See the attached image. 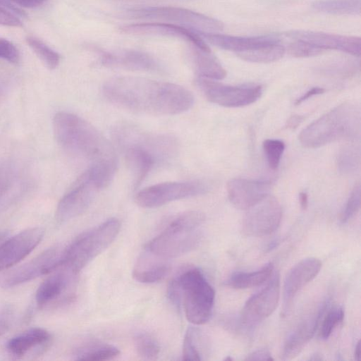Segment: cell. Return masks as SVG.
I'll use <instances>...</instances> for the list:
<instances>
[{
    "instance_id": "6da1fadb",
    "label": "cell",
    "mask_w": 361,
    "mask_h": 361,
    "mask_svg": "<svg viewBox=\"0 0 361 361\" xmlns=\"http://www.w3.org/2000/svg\"><path fill=\"white\" fill-rule=\"evenodd\" d=\"M102 93L117 106L149 115L179 114L188 111L194 104V96L186 88L140 77L109 78L103 85Z\"/></svg>"
},
{
    "instance_id": "7a4b0ae2",
    "label": "cell",
    "mask_w": 361,
    "mask_h": 361,
    "mask_svg": "<svg viewBox=\"0 0 361 361\" xmlns=\"http://www.w3.org/2000/svg\"><path fill=\"white\" fill-rule=\"evenodd\" d=\"M112 137L133 174L135 188L155 166L174 159L180 149L173 135L150 133L130 123L114 127Z\"/></svg>"
},
{
    "instance_id": "3957f363",
    "label": "cell",
    "mask_w": 361,
    "mask_h": 361,
    "mask_svg": "<svg viewBox=\"0 0 361 361\" xmlns=\"http://www.w3.org/2000/svg\"><path fill=\"white\" fill-rule=\"evenodd\" d=\"M54 133L68 154L89 162L90 166L118 168L115 148L94 126L73 114L61 111L53 120Z\"/></svg>"
},
{
    "instance_id": "277c9868",
    "label": "cell",
    "mask_w": 361,
    "mask_h": 361,
    "mask_svg": "<svg viewBox=\"0 0 361 361\" xmlns=\"http://www.w3.org/2000/svg\"><path fill=\"white\" fill-rule=\"evenodd\" d=\"M205 220L199 211H188L175 216L144 250L164 259L175 258L195 250L200 243V226Z\"/></svg>"
},
{
    "instance_id": "5b68a950",
    "label": "cell",
    "mask_w": 361,
    "mask_h": 361,
    "mask_svg": "<svg viewBox=\"0 0 361 361\" xmlns=\"http://www.w3.org/2000/svg\"><path fill=\"white\" fill-rule=\"evenodd\" d=\"M360 111L354 104L338 105L303 129L299 140L307 148H317L339 140L351 139L360 132Z\"/></svg>"
},
{
    "instance_id": "8992f818",
    "label": "cell",
    "mask_w": 361,
    "mask_h": 361,
    "mask_svg": "<svg viewBox=\"0 0 361 361\" xmlns=\"http://www.w3.org/2000/svg\"><path fill=\"white\" fill-rule=\"evenodd\" d=\"M120 228V221L111 218L80 235L63 250L61 264L78 275L112 243Z\"/></svg>"
},
{
    "instance_id": "52a82bcc",
    "label": "cell",
    "mask_w": 361,
    "mask_h": 361,
    "mask_svg": "<svg viewBox=\"0 0 361 361\" xmlns=\"http://www.w3.org/2000/svg\"><path fill=\"white\" fill-rule=\"evenodd\" d=\"M181 295V305L188 322L204 324L210 319L215 291L204 274L197 268L187 269L174 278Z\"/></svg>"
},
{
    "instance_id": "ba28073f",
    "label": "cell",
    "mask_w": 361,
    "mask_h": 361,
    "mask_svg": "<svg viewBox=\"0 0 361 361\" xmlns=\"http://www.w3.org/2000/svg\"><path fill=\"white\" fill-rule=\"evenodd\" d=\"M106 188L102 179L88 167L60 200L56 210V220L63 223L80 216L88 209L97 194Z\"/></svg>"
},
{
    "instance_id": "9c48e42d",
    "label": "cell",
    "mask_w": 361,
    "mask_h": 361,
    "mask_svg": "<svg viewBox=\"0 0 361 361\" xmlns=\"http://www.w3.org/2000/svg\"><path fill=\"white\" fill-rule=\"evenodd\" d=\"M123 16L133 19H150L176 23L204 32L221 31L224 24L219 20L202 13L174 6H147L124 11Z\"/></svg>"
},
{
    "instance_id": "30bf717a",
    "label": "cell",
    "mask_w": 361,
    "mask_h": 361,
    "mask_svg": "<svg viewBox=\"0 0 361 361\" xmlns=\"http://www.w3.org/2000/svg\"><path fill=\"white\" fill-rule=\"evenodd\" d=\"M209 190V185L201 180L165 182L140 190L135 201L141 207L156 208L171 202L204 195Z\"/></svg>"
},
{
    "instance_id": "8fae6325",
    "label": "cell",
    "mask_w": 361,
    "mask_h": 361,
    "mask_svg": "<svg viewBox=\"0 0 361 361\" xmlns=\"http://www.w3.org/2000/svg\"><path fill=\"white\" fill-rule=\"evenodd\" d=\"M198 87L211 102L225 107H241L255 102L262 94L261 85H226L198 77Z\"/></svg>"
},
{
    "instance_id": "7c38bea8",
    "label": "cell",
    "mask_w": 361,
    "mask_h": 361,
    "mask_svg": "<svg viewBox=\"0 0 361 361\" xmlns=\"http://www.w3.org/2000/svg\"><path fill=\"white\" fill-rule=\"evenodd\" d=\"M63 250L51 247L32 259L4 272L0 276V286L10 288L51 273L62 262Z\"/></svg>"
},
{
    "instance_id": "4fadbf2b",
    "label": "cell",
    "mask_w": 361,
    "mask_h": 361,
    "mask_svg": "<svg viewBox=\"0 0 361 361\" xmlns=\"http://www.w3.org/2000/svg\"><path fill=\"white\" fill-rule=\"evenodd\" d=\"M246 210L242 223V232L245 235H267L276 231L280 225L281 207L278 200L270 194Z\"/></svg>"
},
{
    "instance_id": "5bb4252c",
    "label": "cell",
    "mask_w": 361,
    "mask_h": 361,
    "mask_svg": "<svg viewBox=\"0 0 361 361\" xmlns=\"http://www.w3.org/2000/svg\"><path fill=\"white\" fill-rule=\"evenodd\" d=\"M280 298V278L276 274L265 288L251 296L241 312V322L253 326L271 315L277 307Z\"/></svg>"
},
{
    "instance_id": "9a60e30c",
    "label": "cell",
    "mask_w": 361,
    "mask_h": 361,
    "mask_svg": "<svg viewBox=\"0 0 361 361\" xmlns=\"http://www.w3.org/2000/svg\"><path fill=\"white\" fill-rule=\"evenodd\" d=\"M44 235L42 227L27 228L0 244V271L11 268L27 256Z\"/></svg>"
},
{
    "instance_id": "2e32d148",
    "label": "cell",
    "mask_w": 361,
    "mask_h": 361,
    "mask_svg": "<svg viewBox=\"0 0 361 361\" xmlns=\"http://www.w3.org/2000/svg\"><path fill=\"white\" fill-rule=\"evenodd\" d=\"M122 32L139 35H161L173 37L186 40L206 52L211 49L204 40L192 29H188L171 23H142L125 25L120 27Z\"/></svg>"
},
{
    "instance_id": "e0dca14e",
    "label": "cell",
    "mask_w": 361,
    "mask_h": 361,
    "mask_svg": "<svg viewBox=\"0 0 361 361\" xmlns=\"http://www.w3.org/2000/svg\"><path fill=\"white\" fill-rule=\"evenodd\" d=\"M322 262L317 258L304 259L295 264L287 273L283 290V315H286L298 293L319 274Z\"/></svg>"
},
{
    "instance_id": "ac0fdd59",
    "label": "cell",
    "mask_w": 361,
    "mask_h": 361,
    "mask_svg": "<svg viewBox=\"0 0 361 361\" xmlns=\"http://www.w3.org/2000/svg\"><path fill=\"white\" fill-rule=\"evenodd\" d=\"M286 35L305 41L323 50L336 49L355 56L361 52V39L355 36H344L309 30H290Z\"/></svg>"
},
{
    "instance_id": "d6986e66",
    "label": "cell",
    "mask_w": 361,
    "mask_h": 361,
    "mask_svg": "<svg viewBox=\"0 0 361 361\" xmlns=\"http://www.w3.org/2000/svg\"><path fill=\"white\" fill-rule=\"evenodd\" d=\"M230 202L240 209H247L270 194L271 183L268 180L232 178L226 185Z\"/></svg>"
},
{
    "instance_id": "ffe728a7",
    "label": "cell",
    "mask_w": 361,
    "mask_h": 361,
    "mask_svg": "<svg viewBox=\"0 0 361 361\" xmlns=\"http://www.w3.org/2000/svg\"><path fill=\"white\" fill-rule=\"evenodd\" d=\"M96 51L101 64L106 67L137 71H157L160 68L159 63L152 56L141 51Z\"/></svg>"
},
{
    "instance_id": "44dd1931",
    "label": "cell",
    "mask_w": 361,
    "mask_h": 361,
    "mask_svg": "<svg viewBox=\"0 0 361 361\" xmlns=\"http://www.w3.org/2000/svg\"><path fill=\"white\" fill-rule=\"evenodd\" d=\"M329 302L322 303L312 314L301 321L286 339L281 354L284 360L298 356L314 335L321 319L329 307Z\"/></svg>"
},
{
    "instance_id": "7402d4cb",
    "label": "cell",
    "mask_w": 361,
    "mask_h": 361,
    "mask_svg": "<svg viewBox=\"0 0 361 361\" xmlns=\"http://www.w3.org/2000/svg\"><path fill=\"white\" fill-rule=\"evenodd\" d=\"M39 286L35 295L37 305L45 307L58 300L77 274L61 264Z\"/></svg>"
},
{
    "instance_id": "603a6c76",
    "label": "cell",
    "mask_w": 361,
    "mask_h": 361,
    "mask_svg": "<svg viewBox=\"0 0 361 361\" xmlns=\"http://www.w3.org/2000/svg\"><path fill=\"white\" fill-rule=\"evenodd\" d=\"M195 31L209 44L225 50L234 51L235 54L264 44L279 42L277 38L271 36L243 37Z\"/></svg>"
},
{
    "instance_id": "cb8c5ba5",
    "label": "cell",
    "mask_w": 361,
    "mask_h": 361,
    "mask_svg": "<svg viewBox=\"0 0 361 361\" xmlns=\"http://www.w3.org/2000/svg\"><path fill=\"white\" fill-rule=\"evenodd\" d=\"M167 259L144 250L133 270L134 279L142 283H154L162 280L169 273Z\"/></svg>"
},
{
    "instance_id": "d4e9b609",
    "label": "cell",
    "mask_w": 361,
    "mask_h": 361,
    "mask_svg": "<svg viewBox=\"0 0 361 361\" xmlns=\"http://www.w3.org/2000/svg\"><path fill=\"white\" fill-rule=\"evenodd\" d=\"M51 338L47 330L32 328L10 339L6 348L13 356L21 357L33 350H44Z\"/></svg>"
},
{
    "instance_id": "484cf974",
    "label": "cell",
    "mask_w": 361,
    "mask_h": 361,
    "mask_svg": "<svg viewBox=\"0 0 361 361\" xmlns=\"http://www.w3.org/2000/svg\"><path fill=\"white\" fill-rule=\"evenodd\" d=\"M192 58L198 77L214 80H221L226 77V70L211 52L194 47Z\"/></svg>"
},
{
    "instance_id": "4316f807",
    "label": "cell",
    "mask_w": 361,
    "mask_h": 361,
    "mask_svg": "<svg viewBox=\"0 0 361 361\" xmlns=\"http://www.w3.org/2000/svg\"><path fill=\"white\" fill-rule=\"evenodd\" d=\"M274 265L271 262L261 269L250 271H238L232 274L225 281V285L235 289H246L263 284L271 276Z\"/></svg>"
},
{
    "instance_id": "83f0119b",
    "label": "cell",
    "mask_w": 361,
    "mask_h": 361,
    "mask_svg": "<svg viewBox=\"0 0 361 361\" xmlns=\"http://www.w3.org/2000/svg\"><path fill=\"white\" fill-rule=\"evenodd\" d=\"M119 354V350L112 345L88 342L78 347L73 356L78 360L102 361L112 360Z\"/></svg>"
},
{
    "instance_id": "f1b7e54d",
    "label": "cell",
    "mask_w": 361,
    "mask_h": 361,
    "mask_svg": "<svg viewBox=\"0 0 361 361\" xmlns=\"http://www.w3.org/2000/svg\"><path fill=\"white\" fill-rule=\"evenodd\" d=\"M285 51V47L279 42H271L236 53V55L247 61L271 63L281 59Z\"/></svg>"
},
{
    "instance_id": "f546056e",
    "label": "cell",
    "mask_w": 361,
    "mask_h": 361,
    "mask_svg": "<svg viewBox=\"0 0 361 361\" xmlns=\"http://www.w3.org/2000/svg\"><path fill=\"white\" fill-rule=\"evenodd\" d=\"M312 7L327 13L357 15L360 13L361 0H318L312 4Z\"/></svg>"
},
{
    "instance_id": "4dcf8cb0",
    "label": "cell",
    "mask_w": 361,
    "mask_h": 361,
    "mask_svg": "<svg viewBox=\"0 0 361 361\" xmlns=\"http://www.w3.org/2000/svg\"><path fill=\"white\" fill-rule=\"evenodd\" d=\"M203 341L200 329L195 326L188 328L183 342V360H202Z\"/></svg>"
},
{
    "instance_id": "1f68e13d",
    "label": "cell",
    "mask_w": 361,
    "mask_h": 361,
    "mask_svg": "<svg viewBox=\"0 0 361 361\" xmlns=\"http://www.w3.org/2000/svg\"><path fill=\"white\" fill-rule=\"evenodd\" d=\"M134 346L137 355L145 360H156L160 353L159 342L148 333L137 334L134 337Z\"/></svg>"
},
{
    "instance_id": "d6a6232c",
    "label": "cell",
    "mask_w": 361,
    "mask_h": 361,
    "mask_svg": "<svg viewBox=\"0 0 361 361\" xmlns=\"http://www.w3.org/2000/svg\"><path fill=\"white\" fill-rule=\"evenodd\" d=\"M26 42L39 59L50 70L56 68L60 62L59 54L42 40L28 36Z\"/></svg>"
},
{
    "instance_id": "836d02e7",
    "label": "cell",
    "mask_w": 361,
    "mask_h": 361,
    "mask_svg": "<svg viewBox=\"0 0 361 361\" xmlns=\"http://www.w3.org/2000/svg\"><path fill=\"white\" fill-rule=\"evenodd\" d=\"M344 318V310L342 307H334L325 311L322 319L319 331L322 339H327Z\"/></svg>"
},
{
    "instance_id": "e575fe53",
    "label": "cell",
    "mask_w": 361,
    "mask_h": 361,
    "mask_svg": "<svg viewBox=\"0 0 361 361\" xmlns=\"http://www.w3.org/2000/svg\"><path fill=\"white\" fill-rule=\"evenodd\" d=\"M262 146L269 168L276 170L285 149L284 142L280 140L267 139Z\"/></svg>"
},
{
    "instance_id": "d590c367",
    "label": "cell",
    "mask_w": 361,
    "mask_h": 361,
    "mask_svg": "<svg viewBox=\"0 0 361 361\" xmlns=\"http://www.w3.org/2000/svg\"><path fill=\"white\" fill-rule=\"evenodd\" d=\"M359 162L360 154L355 147H344L338 155L337 164L341 173H349L354 171L358 166Z\"/></svg>"
},
{
    "instance_id": "8d00e7d4",
    "label": "cell",
    "mask_w": 361,
    "mask_h": 361,
    "mask_svg": "<svg viewBox=\"0 0 361 361\" xmlns=\"http://www.w3.org/2000/svg\"><path fill=\"white\" fill-rule=\"evenodd\" d=\"M360 185L358 183L353 188L348 201L341 212L340 221L342 224L348 222L357 214L360 208Z\"/></svg>"
},
{
    "instance_id": "74e56055",
    "label": "cell",
    "mask_w": 361,
    "mask_h": 361,
    "mask_svg": "<svg viewBox=\"0 0 361 361\" xmlns=\"http://www.w3.org/2000/svg\"><path fill=\"white\" fill-rule=\"evenodd\" d=\"M323 49L305 41L295 39L288 47L289 54L294 57L305 58L321 54Z\"/></svg>"
},
{
    "instance_id": "f35d334b",
    "label": "cell",
    "mask_w": 361,
    "mask_h": 361,
    "mask_svg": "<svg viewBox=\"0 0 361 361\" xmlns=\"http://www.w3.org/2000/svg\"><path fill=\"white\" fill-rule=\"evenodd\" d=\"M13 179V171L8 163L0 164V202L9 190Z\"/></svg>"
},
{
    "instance_id": "ab89813d",
    "label": "cell",
    "mask_w": 361,
    "mask_h": 361,
    "mask_svg": "<svg viewBox=\"0 0 361 361\" xmlns=\"http://www.w3.org/2000/svg\"><path fill=\"white\" fill-rule=\"evenodd\" d=\"M0 58L12 63H17L20 59V54L12 42L6 39L0 38Z\"/></svg>"
},
{
    "instance_id": "60d3db41",
    "label": "cell",
    "mask_w": 361,
    "mask_h": 361,
    "mask_svg": "<svg viewBox=\"0 0 361 361\" xmlns=\"http://www.w3.org/2000/svg\"><path fill=\"white\" fill-rule=\"evenodd\" d=\"M0 25L9 27H20L22 22L18 15L0 4Z\"/></svg>"
},
{
    "instance_id": "b9f144b4",
    "label": "cell",
    "mask_w": 361,
    "mask_h": 361,
    "mask_svg": "<svg viewBox=\"0 0 361 361\" xmlns=\"http://www.w3.org/2000/svg\"><path fill=\"white\" fill-rule=\"evenodd\" d=\"M248 361L253 360H264V361H270L273 360L271 353L267 350H255L250 354H249L245 359Z\"/></svg>"
},
{
    "instance_id": "7bdbcfd3",
    "label": "cell",
    "mask_w": 361,
    "mask_h": 361,
    "mask_svg": "<svg viewBox=\"0 0 361 361\" xmlns=\"http://www.w3.org/2000/svg\"><path fill=\"white\" fill-rule=\"evenodd\" d=\"M13 4L23 8H35L44 4L48 0H8Z\"/></svg>"
},
{
    "instance_id": "ee69618b",
    "label": "cell",
    "mask_w": 361,
    "mask_h": 361,
    "mask_svg": "<svg viewBox=\"0 0 361 361\" xmlns=\"http://www.w3.org/2000/svg\"><path fill=\"white\" fill-rule=\"evenodd\" d=\"M324 92H325V90L322 87H314L311 88L310 90H309L308 91H307L301 97L298 98L295 101V104L299 105L301 103H302L304 101L308 99L309 98H310L314 95L323 94Z\"/></svg>"
},
{
    "instance_id": "f6af8a7d",
    "label": "cell",
    "mask_w": 361,
    "mask_h": 361,
    "mask_svg": "<svg viewBox=\"0 0 361 361\" xmlns=\"http://www.w3.org/2000/svg\"><path fill=\"white\" fill-rule=\"evenodd\" d=\"M11 313L8 310L0 312V335L5 334L10 328Z\"/></svg>"
},
{
    "instance_id": "bcb514c9",
    "label": "cell",
    "mask_w": 361,
    "mask_h": 361,
    "mask_svg": "<svg viewBox=\"0 0 361 361\" xmlns=\"http://www.w3.org/2000/svg\"><path fill=\"white\" fill-rule=\"evenodd\" d=\"M305 119L303 116L293 115L287 121L286 126L288 128H296Z\"/></svg>"
},
{
    "instance_id": "7dc6e473",
    "label": "cell",
    "mask_w": 361,
    "mask_h": 361,
    "mask_svg": "<svg viewBox=\"0 0 361 361\" xmlns=\"http://www.w3.org/2000/svg\"><path fill=\"white\" fill-rule=\"evenodd\" d=\"M299 202H300L301 208L303 210H305L308 206V196L306 192H300Z\"/></svg>"
},
{
    "instance_id": "c3c4849f",
    "label": "cell",
    "mask_w": 361,
    "mask_h": 361,
    "mask_svg": "<svg viewBox=\"0 0 361 361\" xmlns=\"http://www.w3.org/2000/svg\"><path fill=\"white\" fill-rule=\"evenodd\" d=\"M360 355H361V344L360 341H358V342L356 344L355 352H354V357L356 360L359 361L360 360Z\"/></svg>"
},
{
    "instance_id": "681fc988",
    "label": "cell",
    "mask_w": 361,
    "mask_h": 361,
    "mask_svg": "<svg viewBox=\"0 0 361 361\" xmlns=\"http://www.w3.org/2000/svg\"><path fill=\"white\" fill-rule=\"evenodd\" d=\"M314 357H311L310 360H322V357H319V355H312Z\"/></svg>"
},
{
    "instance_id": "f907efd6",
    "label": "cell",
    "mask_w": 361,
    "mask_h": 361,
    "mask_svg": "<svg viewBox=\"0 0 361 361\" xmlns=\"http://www.w3.org/2000/svg\"><path fill=\"white\" fill-rule=\"evenodd\" d=\"M225 360H232V358H231V357H226Z\"/></svg>"
},
{
    "instance_id": "816d5d0a",
    "label": "cell",
    "mask_w": 361,
    "mask_h": 361,
    "mask_svg": "<svg viewBox=\"0 0 361 361\" xmlns=\"http://www.w3.org/2000/svg\"><path fill=\"white\" fill-rule=\"evenodd\" d=\"M1 1V0H0Z\"/></svg>"
}]
</instances>
